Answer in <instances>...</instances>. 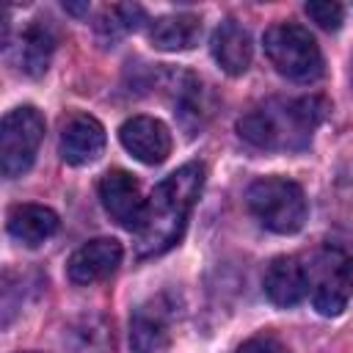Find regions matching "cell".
<instances>
[{
	"label": "cell",
	"mask_w": 353,
	"mask_h": 353,
	"mask_svg": "<svg viewBox=\"0 0 353 353\" xmlns=\"http://www.w3.org/2000/svg\"><path fill=\"white\" fill-rule=\"evenodd\" d=\"M201 188H204V165L185 163L152 190L143 207L141 226L135 229L138 256H157L171 245H176Z\"/></svg>",
	"instance_id": "obj_1"
},
{
	"label": "cell",
	"mask_w": 353,
	"mask_h": 353,
	"mask_svg": "<svg viewBox=\"0 0 353 353\" xmlns=\"http://www.w3.org/2000/svg\"><path fill=\"white\" fill-rule=\"evenodd\" d=\"M328 102L323 97H273L237 119L245 143L265 152H301L323 124Z\"/></svg>",
	"instance_id": "obj_2"
},
{
	"label": "cell",
	"mask_w": 353,
	"mask_h": 353,
	"mask_svg": "<svg viewBox=\"0 0 353 353\" xmlns=\"http://www.w3.org/2000/svg\"><path fill=\"white\" fill-rule=\"evenodd\" d=\"M245 201L256 221L276 234H292L306 221L303 188L284 176H262L251 182L245 190Z\"/></svg>",
	"instance_id": "obj_3"
},
{
	"label": "cell",
	"mask_w": 353,
	"mask_h": 353,
	"mask_svg": "<svg viewBox=\"0 0 353 353\" xmlns=\"http://www.w3.org/2000/svg\"><path fill=\"white\" fill-rule=\"evenodd\" d=\"M265 55L273 69L292 83H314L323 77V52L303 25H273L265 33Z\"/></svg>",
	"instance_id": "obj_4"
},
{
	"label": "cell",
	"mask_w": 353,
	"mask_h": 353,
	"mask_svg": "<svg viewBox=\"0 0 353 353\" xmlns=\"http://www.w3.org/2000/svg\"><path fill=\"white\" fill-rule=\"evenodd\" d=\"M306 281L312 306L323 317H336L345 312L353 295V256L339 245H323L309 256Z\"/></svg>",
	"instance_id": "obj_5"
},
{
	"label": "cell",
	"mask_w": 353,
	"mask_h": 353,
	"mask_svg": "<svg viewBox=\"0 0 353 353\" xmlns=\"http://www.w3.org/2000/svg\"><path fill=\"white\" fill-rule=\"evenodd\" d=\"M44 138V119L33 105H22L14 108L3 116L0 124V168L3 176L17 179L22 176L33 160L36 152L41 146Z\"/></svg>",
	"instance_id": "obj_6"
},
{
	"label": "cell",
	"mask_w": 353,
	"mask_h": 353,
	"mask_svg": "<svg viewBox=\"0 0 353 353\" xmlns=\"http://www.w3.org/2000/svg\"><path fill=\"white\" fill-rule=\"evenodd\" d=\"M99 201L105 207V212L124 229L135 232L141 226L143 218V207L146 199L141 196V185L132 174L113 168L99 179Z\"/></svg>",
	"instance_id": "obj_7"
},
{
	"label": "cell",
	"mask_w": 353,
	"mask_h": 353,
	"mask_svg": "<svg viewBox=\"0 0 353 353\" xmlns=\"http://www.w3.org/2000/svg\"><path fill=\"white\" fill-rule=\"evenodd\" d=\"M121 146L146 165H160L171 154V132L160 119L132 116L119 127Z\"/></svg>",
	"instance_id": "obj_8"
},
{
	"label": "cell",
	"mask_w": 353,
	"mask_h": 353,
	"mask_svg": "<svg viewBox=\"0 0 353 353\" xmlns=\"http://www.w3.org/2000/svg\"><path fill=\"white\" fill-rule=\"evenodd\" d=\"M171 303L160 295L135 309L130 320V347L132 353H163L171 336Z\"/></svg>",
	"instance_id": "obj_9"
},
{
	"label": "cell",
	"mask_w": 353,
	"mask_h": 353,
	"mask_svg": "<svg viewBox=\"0 0 353 353\" xmlns=\"http://www.w3.org/2000/svg\"><path fill=\"white\" fill-rule=\"evenodd\" d=\"M121 243L113 237H97L83 243L66 265V273L74 284H94L108 279L119 265H121Z\"/></svg>",
	"instance_id": "obj_10"
},
{
	"label": "cell",
	"mask_w": 353,
	"mask_h": 353,
	"mask_svg": "<svg viewBox=\"0 0 353 353\" xmlns=\"http://www.w3.org/2000/svg\"><path fill=\"white\" fill-rule=\"evenodd\" d=\"M105 149V127L85 113L66 119L61 130V157L69 165H88Z\"/></svg>",
	"instance_id": "obj_11"
},
{
	"label": "cell",
	"mask_w": 353,
	"mask_h": 353,
	"mask_svg": "<svg viewBox=\"0 0 353 353\" xmlns=\"http://www.w3.org/2000/svg\"><path fill=\"white\" fill-rule=\"evenodd\" d=\"M262 284H265V295L270 298V303H276L279 309H290L301 303L303 295L309 292L306 265H301L298 256H276L268 265Z\"/></svg>",
	"instance_id": "obj_12"
},
{
	"label": "cell",
	"mask_w": 353,
	"mask_h": 353,
	"mask_svg": "<svg viewBox=\"0 0 353 353\" xmlns=\"http://www.w3.org/2000/svg\"><path fill=\"white\" fill-rule=\"evenodd\" d=\"M210 47H212V58L218 61V66L232 77L243 74L251 66L254 44H251L248 30L237 19H223L212 33Z\"/></svg>",
	"instance_id": "obj_13"
},
{
	"label": "cell",
	"mask_w": 353,
	"mask_h": 353,
	"mask_svg": "<svg viewBox=\"0 0 353 353\" xmlns=\"http://www.w3.org/2000/svg\"><path fill=\"white\" fill-rule=\"evenodd\" d=\"M8 232L25 245H41L58 232V215L44 204H14L8 210Z\"/></svg>",
	"instance_id": "obj_14"
},
{
	"label": "cell",
	"mask_w": 353,
	"mask_h": 353,
	"mask_svg": "<svg viewBox=\"0 0 353 353\" xmlns=\"http://www.w3.org/2000/svg\"><path fill=\"white\" fill-rule=\"evenodd\" d=\"M52 52H55V33H52L50 25H44V22H30V25L19 33V39H17V44H14L17 66H19L25 74H30V77H39V74L47 72Z\"/></svg>",
	"instance_id": "obj_15"
},
{
	"label": "cell",
	"mask_w": 353,
	"mask_h": 353,
	"mask_svg": "<svg viewBox=\"0 0 353 353\" xmlns=\"http://www.w3.org/2000/svg\"><path fill=\"white\" fill-rule=\"evenodd\" d=\"M201 36V19L196 14H171V17H160L152 22L149 28V41L157 50L165 52H179V50H190Z\"/></svg>",
	"instance_id": "obj_16"
},
{
	"label": "cell",
	"mask_w": 353,
	"mask_h": 353,
	"mask_svg": "<svg viewBox=\"0 0 353 353\" xmlns=\"http://www.w3.org/2000/svg\"><path fill=\"white\" fill-rule=\"evenodd\" d=\"M143 19H146V14H143L141 6H110L99 14L97 30L102 36L116 39V36H124L130 30H138L143 25Z\"/></svg>",
	"instance_id": "obj_17"
},
{
	"label": "cell",
	"mask_w": 353,
	"mask_h": 353,
	"mask_svg": "<svg viewBox=\"0 0 353 353\" xmlns=\"http://www.w3.org/2000/svg\"><path fill=\"white\" fill-rule=\"evenodd\" d=\"M303 8L312 17V22H317L323 30H339V25L345 19V8L339 3H331V0H325V3H306Z\"/></svg>",
	"instance_id": "obj_18"
},
{
	"label": "cell",
	"mask_w": 353,
	"mask_h": 353,
	"mask_svg": "<svg viewBox=\"0 0 353 353\" xmlns=\"http://www.w3.org/2000/svg\"><path fill=\"white\" fill-rule=\"evenodd\" d=\"M237 353H290L276 336H251L248 342H243L237 347Z\"/></svg>",
	"instance_id": "obj_19"
},
{
	"label": "cell",
	"mask_w": 353,
	"mask_h": 353,
	"mask_svg": "<svg viewBox=\"0 0 353 353\" xmlns=\"http://www.w3.org/2000/svg\"><path fill=\"white\" fill-rule=\"evenodd\" d=\"M66 11H72V14H83L85 11V6H63Z\"/></svg>",
	"instance_id": "obj_20"
},
{
	"label": "cell",
	"mask_w": 353,
	"mask_h": 353,
	"mask_svg": "<svg viewBox=\"0 0 353 353\" xmlns=\"http://www.w3.org/2000/svg\"><path fill=\"white\" fill-rule=\"evenodd\" d=\"M350 83H353V63H350Z\"/></svg>",
	"instance_id": "obj_21"
}]
</instances>
